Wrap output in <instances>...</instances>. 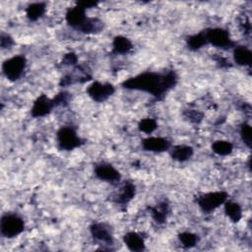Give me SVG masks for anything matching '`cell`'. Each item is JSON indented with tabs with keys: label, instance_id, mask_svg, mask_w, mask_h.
<instances>
[{
	"label": "cell",
	"instance_id": "cell-1",
	"mask_svg": "<svg viewBox=\"0 0 252 252\" xmlns=\"http://www.w3.org/2000/svg\"><path fill=\"white\" fill-rule=\"evenodd\" d=\"M177 81V74L172 70L166 73L147 71L125 80L121 86L127 90L150 94L156 99L161 100L165 94L176 86Z\"/></svg>",
	"mask_w": 252,
	"mask_h": 252
},
{
	"label": "cell",
	"instance_id": "cell-2",
	"mask_svg": "<svg viewBox=\"0 0 252 252\" xmlns=\"http://www.w3.org/2000/svg\"><path fill=\"white\" fill-rule=\"evenodd\" d=\"M25 229L24 220L12 213H6L0 220V232L3 237L14 238L21 234Z\"/></svg>",
	"mask_w": 252,
	"mask_h": 252
},
{
	"label": "cell",
	"instance_id": "cell-3",
	"mask_svg": "<svg viewBox=\"0 0 252 252\" xmlns=\"http://www.w3.org/2000/svg\"><path fill=\"white\" fill-rule=\"evenodd\" d=\"M208 43L215 47L227 50L236 46L235 41L232 40L227 30L222 28H210L204 31Z\"/></svg>",
	"mask_w": 252,
	"mask_h": 252
},
{
	"label": "cell",
	"instance_id": "cell-4",
	"mask_svg": "<svg viewBox=\"0 0 252 252\" xmlns=\"http://www.w3.org/2000/svg\"><path fill=\"white\" fill-rule=\"evenodd\" d=\"M228 194L225 191H215L201 194L196 198V203L205 214H210L227 200Z\"/></svg>",
	"mask_w": 252,
	"mask_h": 252
},
{
	"label": "cell",
	"instance_id": "cell-5",
	"mask_svg": "<svg viewBox=\"0 0 252 252\" xmlns=\"http://www.w3.org/2000/svg\"><path fill=\"white\" fill-rule=\"evenodd\" d=\"M56 141L58 148L63 151H72L84 144V140H82L77 135L76 130L70 126H64L58 129Z\"/></svg>",
	"mask_w": 252,
	"mask_h": 252
},
{
	"label": "cell",
	"instance_id": "cell-6",
	"mask_svg": "<svg viewBox=\"0 0 252 252\" xmlns=\"http://www.w3.org/2000/svg\"><path fill=\"white\" fill-rule=\"evenodd\" d=\"M27 66V58L24 55H16L2 64V72L10 82L18 81L24 74Z\"/></svg>",
	"mask_w": 252,
	"mask_h": 252
},
{
	"label": "cell",
	"instance_id": "cell-7",
	"mask_svg": "<svg viewBox=\"0 0 252 252\" xmlns=\"http://www.w3.org/2000/svg\"><path fill=\"white\" fill-rule=\"evenodd\" d=\"M86 92L94 101L103 102L114 94L115 88L110 83H100L98 81H94L87 88Z\"/></svg>",
	"mask_w": 252,
	"mask_h": 252
},
{
	"label": "cell",
	"instance_id": "cell-8",
	"mask_svg": "<svg viewBox=\"0 0 252 252\" xmlns=\"http://www.w3.org/2000/svg\"><path fill=\"white\" fill-rule=\"evenodd\" d=\"M86 11H87L86 9L82 8L81 6H79L77 4H76V6L69 8L65 15V20H66L67 24L71 28L81 32L90 18L86 15Z\"/></svg>",
	"mask_w": 252,
	"mask_h": 252
},
{
	"label": "cell",
	"instance_id": "cell-9",
	"mask_svg": "<svg viewBox=\"0 0 252 252\" xmlns=\"http://www.w3.org/2000/svg\"><path fill=\"white\" fill-rule=\"evenodd\" d=\"M94 173L99 180L110 183H117L121 179L120 172L112 164L107 162L97 163L94 168Z\"/></svg>",
	"mask_w": 252,
	"mask_h": 252
},
{
	"label": "cell",
	"instance_id": "cell-10",
	"mask_svg": "<svg viewBox=\"0 0 252 252\" xmlns=\"http://www.w3.org/2000/svg\"><path fill=\"white\" fill-rule=\"evenodd\" d=\"M55 107L53 99L49 98L46 94H40L34 101L31 109V115L33 118L43 117L51 112Z\"/></svg>",
	"mask_w": 252,
	"mask_h": 252
},
{
	"label": "cell",
	"instance_id": "cell-11",
	"mask_svg": "<svg viewBox=\"0 0 252 252\" xmlns=\"http://www.w3.org/2000/svg\"><path fill=\"white\" fill-rule=\"evenodd\" d=\"M90 232L93 238L103 242L107 245H112L114 242L113 234L110 227L103 222H93L90 225Z\"/></svg>",
	"mask_w": 252,
	"mask_h": 252
},
{
	"label": "cell",
	"instance_id": "cell-12",
	"mask_svg": "<svg viewBox=\"0 0 252 252\" xmlns=\"http://www.w3.org/2000/svg\"><path fill=\"white\" fill-rule=\"evenodd\" d=\"M142 148L146 152L162 153L171 148V143L162 137H148L141 142Z\"/></svg>",
	"mask_w": 252,
	"mask_h": 252
},
{
	"label": "cell",
	"instance_id": "cell-13",
	"mask_svg": "<svg viewBox=\"0 0 252 252\" xmlns=\"http://www.w3.org/2000/svg\"><path fill=\"white\" fill-rule=\"evenodd\" d=\"M135 195H136L135 184L132 181L127 180L124 182L123 186L121 187L120 192L116 195L114 202L121 207H126L130 203V201H132Z\"/></svg>",
	"mask_w": 252,
	"mask_h": 252
},
{
	"label": "cell",
	"instance_id": "cell-14",
	"mask_svg": "<svg viewBox=\"0 0 252 252\" xmlns=\"http://www.w3.org/2000/svg\"><path fill=\"white\" fill-rule=\"evenodd\" d=\"M123 242L130 251L142 252L146 249L145 240L141 233L129 231L123 235Z\"/></svg>",
	"mask_w": 252,
	"mask_h": 252
},
{
	"label": "cell",
	"instance_id": "cell-15",
	"mask_svg": "<svg viewBox=\"0 0 252 252\" xmlns=\"http://www.w3.org/2000/svg\"><path fill=\"white\" fill-rule=\"evenodd\" d=\"M148 210L150 211L153 220L158 224L164 223L170 212L169 204L166 201L159 202L156 206H150L148 207Z\"/></svg>",
	"mask_w": 252,
	"mask_h": 252
},
{
	"label": "cell",
	"instance_id": "cell-16",
	"mask_svg": "<svg viewBox=\"0 0 252 252\" xmlns=\"http://www.w3.org/2000/svg\"><path fill=\"white\" fill-rule=\"evenodd\" d=\"M233 60L239 66H251L252 52L244 45H237L233 48Z\"/></svg>",
	"mask_w": 252,
	"mask_h": 252
},
{
	"label": "cell",
	"instance_id": "cell-17",
	"mask_svg": "<svg viewBox=\"0 0 252 252\" xmlns=\"http://www.w3.org/2000/svg\"><path fill=\"white\" fill-rule=\"evenodd\" d=\"M170 156L176 161H186L188 160L194 154V150L191 146L185 145H176L170 148Z\"/></svg>",
	"mask_w": 252,
	"mask_h": 252
},
{
	"label": "cell",
	"instance_id": "cell-18",
	"mask_svg": "<svg viewBox=\"0 0 252 252\" xmlns=\"http://www.w3.org/2000/svg\"><path fill=\"white\" fill-rule=\"evenodd\" d=\"M133 48L132 41L122 35H117L112 41V53L114 54H126Z\"/></svg>",
	"mask_w": 252,
	"mask_h": 252
},
{
	"label": "cell",
	"instance_id": "cell-19",
	"mask_svg": "<svg viewBox=\"0 0 252 252\" xmlns=\"http://www.w3.org/2000/svg\"><path fill=\"white\" fill-rule=\"evenodd\" d=\"M46 10V5L43 2H34L30 4L26 8V15L27 18L32 22H36L40 19Z\"/></svg>",
	"mask_w": 252,
	"mask_h": 252
},
{
	"label": "cell",
	"instance_id": "cell-20",
	"mask_svg": "<svg viewBox=\"0 0 252 252\" xmlns=\"http://www.w3.org/2000/svg\"><path fill=\"white\" fill-rule=\"evenodd\" d=\"M224 205V213L230 219L232 222H238L242 218V208L241 206L233 201H225Z\"/></svg>",
	"mask_w": 252,
	"mask_h": 252
},
{
	"label": "cell",
	"instance_id": "cell-21",
	"mask_svg": "<svg viewBox=\"0 0 252 252\" xmlns=\"http://www.w3.org/2000/svg\"><path fill=\"white\" fill-rule=\"evenodd\" d=\"M186 44H187V47L192 51H197L200 48H202L203 46L207 45L208 41H207L206 35L204 33V31L200 32L199 33L189 35L186 38Z\"/></svg>",
	"mask_w": 252,
	"mask_h": 252
},
{
	"label": "cell",
	"instance_id": "cell-22",
	"mask_svg": "<svg viewBox=\"0 0 252 252\" xmlns=\"http://www.w3.org/2000/svg\"><path fill=\"white\" fill-rule=\"evenodd\" d=\"M212 151L218 156H228L233 151V145L228 141L218 140L212 144Z\"/></svg>",
	"mask_w": 252,
	"mask_h": 252
},
{
	"label": "cell",
	"instance_id": "cell-23",
	"mask_svg": "<svg viewBox=\"0 0 252 252\" xmlns=\"http://www.w3.org/2000/svg\"><path fill=\"white\" fill-rule=\"evenodd\" d=\"M178 239L184 248H192L199 242V236L189 231L180 232L178 234Z\"/></svg>",
	"mask_w": 252,
	"mask_h": 252
},
{
	"label": "cell",
	"instance_id": "cell-24",
	"mask_svg": "<svg viewBox=\"0 0 252 252\" xmlns=\"http://www.w3.org/2000/svg\"><path fill=\"white\" fill-rule=\"evenodd\" d=\"M239 134H240V138L242 140V142L246 145L247 148H251V144H252V129L250 124L243 122L240 125L239 128Z\"/></svg>",
	"mask_w": 252,
	"mask_h": 252
},
{
	"label": "cell",
	"instance_id": "cell-25",
	"mask_svg": "<svg viewBox=\"0 0 252 252\" xmlns=\"http://www.w3.org/2000/svg\"><path fill=\"white\" fill-rule=\"evenodd\" d=\"M158 128V122L154 118H144L138 123V129L146 134L153 133Z\"/></svg>",
	"mask_w": 252,
	"mask_h": 252
},
{
	"label": "cell",
	"instance_id": "cell-26",
	"mask_svg": "<svg viewBox=\"0 0 252 252\" xmlns=\"http://www.w3.org/2000/svg\"><path fill=\"white\" fill-rule=\"evenodd\" d=\"M52 99H53L55 107L59 106V105L66 106V105H68L69 100H70V94L67 93V92L62 91V92L58 93Z\"/></svg>",
	"mask_w": 252,
	"mask_h": 252
},
{
	"label": "cell",
	"instance_id": "cell-27",
	"mask_svg": "<svg viewBox=\"0 0 252 252\" xmlns=\"http://www.w3.org/2000/svg\"><path fill=\"white\" fill-rule=\"evenodd\" d=\"M183 115L185 116V118H187L192 123H200L204 117V114L202 112H200L198 110H194V109L185 110L183 112Z\"/></svg>",
	"mask_w": 252,
	"mask_h": 252
},
{
	"label": "cell",
	"instance_id": "cell-28",
	"mask_svg": "<svg viewBox=\"0 0 252 252\" xmlns=\"http://www.w3.org/2000/svg\"><path fill=\"white\" fill-rule=\"evenodd\" d=\"M0 45L2 49H8L11 48L14 45V39L13 37L5 32H1L0 35Z\"/></svg>",
	"mask_w": 252,
	"mask_h": 252
},
{
	"label": "cell",
	"instance_id": "cell-29",
	"mask_svg": "<svg viewBox=\"0 0 252 252\" xmlns=\"http://www.w3.org/2000/svg\"><path fill=\"white\" fill-rule=\"evenodd\" d=\"M78 63V56L74 52L66 53L63 56L62 64L63 65H69V66H75Z\"/></svg>",
	"mask_w": 252,
	"mask_h": 252
},
{
	"label": "cell",
	"instance_id": "cell-30",
	"mask_svg": "<svg viewBox=\"0 0 252 252\" xmlns=\"http://www.w3.org/2000/svg\"><path fill=\"white\" fill-rule=\"evenodd\" d=\"M214 59H215V61L217 62V64H218L220 67H221V68H229V67L232 66V65L230 64V62H229L226 58H224V57L217 56V57H214Z\"/></svg>",
	"mask_w": 252,
	"mask_h": 252
},
{
	"label": "cell",
	"instance_id": "cell-31",
	"mask_svg": "<svg viewBox=\"0 0 252 252\" xmlns=\"http://www.w3.org/2000/svg\"><path fill=\"white\" fill-rule=\"evenodd\" d=\"M76 4L87 10V9L95 7L98 4V2H96V1H86L85 0V1H78Z\"/></svg>",
	"mask_w": 252,
	"mask_h": 252
}]
</instances>
